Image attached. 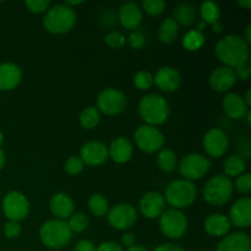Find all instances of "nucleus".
I'll return each mask as SVG.
<instances>
[{
  "label": "nucleus",
  "instance_id": "1",
  "mask_svg": "<svg viewBox=\"0 0 251 251\" xmlns=\"http://www.w3.org/2000/svg\"><path fill=\"white\" fill-rule=\"evenodd\" d=\"M216 54L228 68H238L249 60V44L240 36L228 34L217 42Z\"/></svg>",
  "mask_w": 251,
  "mask_h": 251
},
{
  "label": "nucleus",
  "instance_id": "2",
  "mask_svg": "<svg viewBox=\"0 0 251 251\" xmlns=\"http://www.w3.org/2000/svg\"><path fill=\"white\" fill-rule=\"evenodd\" d=\"M139 113L149 125L163 124L169 117L168 102L162 96L156 93H150L142 97L139 104Z\"/></svg>",
  "mask_w": 251,
  "mask_h": 251
},
{
  "label": "nucleus",
  "instance_id": "3",
  "mask_svg": "<svg viewBox=\"0 0 251 251\" xmlns=\"http://www.w3.org/2000/svg\"><path fill=\"white\" fill-rule=\"evenodd\" d=\"M76 22V14L71 6L56 4L48 10L43 19L44 27L55 34L70 31Z\"/></svg>",
  "mask_w": 251,
  "mask_h": 251
},
{
  "label": "nucleus",
  "instance_id": "4",
  "mask_svg": "<svg viewBox=\"0 0 251 251\" xmlns=\"http://www.w3.org/2000/svg\"><path fill=\"white\" fill-rule=\"evenodd\" d=\"M39 235L46 247L51 249H60L70 243L73 232L66 221L50 220L42 226Z\"/></svg>",
  "mask_w": 251,
  "mask_h": 251
},
{
  "label": "nucleus",
  "instance_id": "5",
  "mask_svg": "<svg viewBox=\"0 0 251 251\" xmlns=\"http://www.w3.org/2000/svg\"><path fill=\"white\" fill-rule=\"evenodd\" d=\"M198 196V189L193 181L186 179L174 180L167 186L166 200L176 210L190 206Z\"/></svg>",
  "mask_w": 251,
  "mask_h": 251
},
{
  "label": "nucleus",
  "instance_id": "6",
  "mask_svg": "<svg viewBox=\"0 0 251 251\" xmlns=\"http://www.w3.org/2000/svg\"><path fill=\"white\" fill-rule=\"evenodd\" d=\"M203 199L211 205H225L233 195V183L228 176H216L203 186Z\"/></svg>",
  "mask_w": 251,
  "mask_h": 251
},
{
  "label": "nucleus",
  "instance_id": "7",
  "mask_svg": "<svg viewBox=\"0 0 251 251\" xmlns=\"http://www.w3.org/2000/svg\"><path fill=\"white\" fill-rule=\"evenodd\" d=\"M159 227L164 235L171 239H178L186 233L188 220L183 212L172 208L159 216Z\"/></svg>",
  "mask_w": 251,
  "mask_h": 251
},
{
  "label": "nucleus",
  "instance_id": "8",
  "mask_svg": "<svg viewBox=\"0 0 251 251\" xmlns=\"http://www.w3.org/2000/svg\"><path fill=\"white\" fill-rule=\"evenodd\" d=\"M210 159L200 153H189L179 163V172L186 180H198L208 172Z\"/></svg>",
  "mask_w": 251,
  "mask_h": 251
},
{
  "label": "nucleus",
  "instance_id": "9",
  "mask_svg": "<svg viewBox=\"0 0 251 251\" xmlns=\"http://www.w3.org/2000/svg\"><path fill=\"white\" fill-rule=\"evenodd\" d=\"M2 211L10 221L19 222L28 215L29 202L22 193L11 191L2 200Z\"/></svg>",
  "mask_w": 251,
  "mask_h": 251
},
{
  "label": "nucleus",
  "instance_id": "10",
  "mask_svg": "<svg viewBox=\"0 0 251 251\" xmlns=\"http://www.w3.org/2000/svg\"><path fill=\"white\" fill-rule=\"evenodd\" d=\"M135 141L142 151L153 153L163 147L164 136L157 127L152 125H141L135 131Z\"/></svg>",
  "mask_w": 251,
  "mask_h": 251
},
{
  "label": "nucleus",
  "instance_id": "11",
  "mask_svg": "<svg viewBox=\"0 0 251 251\" xmlns=\"http://www.w3.org/2000/svg\"><path fill=\"white\" fill-rule=\"evenodd\" d=\"M97 105L100 112L108 115L122 113L126 107V97L117 88H105L97 98Z\"/></svg>",
  "mask_w": 251,
  "mask_h": 251
},
{
  "label": "nucleus",
  "instance_id": "12",
  "mask_svg": "<svg viewBox=\"0 0 251 251\" xmlns=\"http://www.w3.org/2000/svg\"><path fill=\"white\" fill-rule=\"evenodd\" d=\"M136 211L129 203H118L108 213V222L115 229H129L136 222Z\"/></svg>",
  "mask_w": 251,
  "mask_h": 251
},
{
  "label": "nucleus",
  "instance_id": "13",
  "mask_svg": "<svg viewBox=\"0 0 251 251\" xmlns=\"http://www.w3.org/2000/svg\"><path fill=\"white\" fill-rule=\"evenodd\" d=\"M229 146V141L226 132L221 129H211L203 137L205 151L213 158L223 156Z\"/></svg>",
  "mask_w": 251,
  "mask_h": 251
},
{
  "label": "nucleus",
  "instance_id": "14",
  "mask_svg": "<svg viewBox=\"0 0 251 251\" xmlns=\"http://www.w3.org/2000/svg\"><path fill=\"white\" fill-rule=\"evenodd\" d=\"M140 211L146 218H157L164 212L166 208V201L159 193L151 191L142 196L140 200Z\"/></svg>",
  "mask_w": 251,
  "mask_h": 251
},
{
  "label": "nucleus",
  "instance_id": "15",
  "mask_svg": "<svg viewBox=\"0 0 251 251\" xmlns=\"http://www.w3.org/2000/svg\"><path fill=\"white\" fill-rule=\"evenodd\" d=\"M83 163L88 166H100L108 158V147L100 141H90L81 149V156Z\"/></svg>",
  "mask_w": 251,
  "mask_h": 251
},
{
  "label": "nucleus",
  "instance_id": "16",
  "mask_svg": "<svg viewBox=\"0 0 251 251\" xmlns=\"http://www.w3.org/2000/svg\"><path fill=\"white\" fill-rule=\"evenodd\" d=\"M153 82L158 86L159 90L164 92H174L180 86L181 76L179 71L172 66H163L157 70Z\"/></svg>",
  "mask_w": 251,
  "mask_h": 251
},
{
  "label": "nucleus",
  "instance_id": "17",
  "mask_svg": "<svg viewBox=\"0 0 251 251\" xmlns=\"http://www.w3.org/2000/svg\"><path fill=\"white\" fill-rule=\"evenodd\" d=\"M230 223L238 228H248L251 225V200L242 198L232 206L229 211Z\"/></svg>",
  "mask_w": 251,
  "mask_h": 251
},
{
  "label": "nucleus",
  "instance_id": "18",
  "mask_svg": "<svg viewBox=\"0 0 251 251\" xmlns=\"http://www.w3.org/2000/svg\"><path fill=\"white\" fill-rule=\"evenodd\" d=\"M237 82V76L234 70L228 66L217 68L210 76V86L217 92H226Z\"/></svg>",
  "mask_w": 251,
  "mask_h": 251
},
{
  "label": "nucleus",
  "instance_id": "19",
  "mask_svg": "<svg viewBox=\"0 0 251 251\" xmlns=\"http://www.w3.org/2000/svg\"><path fill=\"white\" fill-rule=\"evenodd\" d=\"M217 251H251V240L247 233L228 234L218 243Z\"/></svg>",
  "mask_w": 251,
  "mask_h": 251
},
{
  "label": "nucleus",
  "instance_id": "20",
  "mask_svg": "<svg viewBox=\"0 0 251 251\" xmlns=\"http://www.w3.org/2000/svg\"><path fill=\"white\" fill-rule=\"evenodd\" d=\"M22 77L21 69L12 63L0 64V90L10 91L16 87Z\"/></svg>",
  "mask_w": 251,
  "mask_h": 251
},
{
  "label": "nucleus",
  "instance_id": "21",
  "mask_svg": "<svg viewBox=\"0 0 251 251\" xmlns=\"http://www.w3.org/2000/svg\"><path fill=\"white\" fill-rule=\"evenodd\" d=\"M49 207L53 212L54 216L58 217V220H68L73 216L74 213V201L69 195L64 193L55 194L53 198L50 199L49 202Z\"/></svg>",
  "mask_w": 251,
  "mask_h": 251
},
{
  "label": "nucleus",
  "instance_id": "22",
  "mask_svg": "<svg viewBox=\"0 0 251 251\" xmlns=\"http://www.w3.org/2000/svg\"><path fill=\"white\" fill-rule=\"evenodd\" d=\"M108 156L117 163H125L132 156V145L129 139L119 136L113 140L108 149Z\"/></svg>",
  "mask_w": 251,
  "mask_h": 251
},
{
  "label": "nucleus",
  "instance_id": "23",
  "mask_svg": "<svg viewBox=\"0 0 251 251\" xmlns=\"http://www.w3.org/2000/svg\"><path fill=\"white\" fill-rule=\"evenodd\" d=\"M119 20L125 28H137L142 21L141 9L135 2H125L120 6Z\"/></svg>",
  "mask_w": 251,
  "mask_h": 251
},
{
  "label": "nucleus",
  "instance_id": "24",
  "mask_svg": "<svg viewBox=\"0 0 251 251\" xmlns=\"http://www.w3.org/2000/svg\"><path fill=\"white\" fill-rule=\"evenodd\" d=\"M223 109L227 113L228 117L233 119H242L249 110L244 98L240 97L237 93H228L223 98Z\"/></svg>",
  "mask_w": 251,
  "mask_h": 251
},
{
  "label": "nucleus",
  "instance_id": "25",
  "mask_svg": "<svg viewBox=\"0 0 251 251\" xmlns=\"http://www.w3.org/2000/svg\"><path fill=\"white\" fill-rule=\"evenodd\" d=\"M206 232L213 237H222L228 234L230 229V221L227 216L221 213L210 215L205 221Z\"/></svg>",
  "mask_w": 251,
  "mask_h": 251
},
{
  "label": "nucleus",
  "instance_id": "26",
  "mask_svg": "<svg viewBox=\"0 0 251 251\" xmlns=\"http://www.w3.org/2000/svg\"><path fill=\"white\" fill-rule=\"evenodd\" d=\"M174 20L176 24H180L183 26H190L196 20V6L191 2H183L176 6L174 12Z\"/></svg>",
  "mask_w": 251,
  "mask_h": 251
},
{
  "label": "nucleus",
  "instance_id": "27",
  "mask_svg": "<svg viewBox=\"0 0 251 251\" xmlns=\"http://www.w3.org/2000/svg\"><path fill=\"white\" fill-rule=\"evenodd\" d=\"M179 32V25L173 17H167L158 28V38L163 43H171L176 38Z\"/></svg>",
  "mask_w": 251,
  "mask_h": 251
},
{
  "label": "nucleus",
  "instance_id": "28",
  "mask_svg": "<svg viewBox=\"0 0 251 251\" xmlns=\"http://www.w3.org/2000/svg\"><path fill=\"white\" fill-rule=\"evenodd\" d=\"M245 159L239 154L228 157L225 162V173L227 176H239L245 171Z\"/></svg>",
  "mask_w": 251,
  "mask_h": 251
},
{
  "label": "nucleus",
  "instance_id": "29",
  "mask_svg": "<svg viewBox=\"0 0 251 251\" xmlns=\"http://www.w3.org/2000/svg\"><path fill=\"white\" fill-rule=\"evenodd\" d=\"M100 119V112L95 107H87L81 112L80 114V124L85 129H93L98 125Z\"/></svg>",
  "mask_w": 251,
  "mask_h": 251
},
{
  "label": "nucleus",
  "instance_id": "30",
  "mask_svg": "<svg viewBox=\"0 0 251 251\" xmlns=\"http://www.w3.org/2000/svg\"><path fill=\"white\" fill-rule=\"evenodd\" d=\"M205 43V36L199 29H191L184 36L183 46L188 50H198Z\"/></svg>",
  "mask_w": 251,
  "mask_h": 251
},
{
  "label": "nucleus",
  "instance_id": "31",
  "mask_svg": "<svg viewBox=\"0 0 251 251\" xmlns=\"http://www.w3.org/2000/svg\"><path fill=\"white\" fill-rule=\"evenodd\" d=\"M201 16H202L205 24H215L220 19V7L213 1L202 2L200 7Z\"/></svg>",
  "mask_w": 251,
  "mask_h": 251
},
{
  "label": "nucleus",
  "instance_id": "32",
  "mask_svg": "<svg viewBox=\"0 0 251 251\" xmlns=\"http://www.w3.org/2000/svg\"><path fill=\"white\" fill-rule=\"evenodd\" d=\"M88 208L97 217H102L108 211V201L100 194H95L88 200Z\"/></svg>",
  "mask_w": 251,
  "mask_h": 251
},
{
  "label": "nucleus",
  "instance_id": "33",
  "mask_svg": "<svg viewBox=\"0 0 251 251\" xmlns=\"http://www.w3.org/2000/svg\"><path fill=\"white\" fill-rule=\"evenodd\" d=\"M157 162L162 171L172 172L176 167V156L172 150L163 149L157 157Z\"/></svg>",
  "mask_w": 251,
  "mask_h": 251
},
{
  "label": "nucleus",
  "instance_id": "34",
  "mask_svg": "<svg viewBox=\"0 0 251 251\" xmlns=\"http://www.w3.org/2000/svg\"><path fill=\"white\" fill-rule=\"evenodd\" d=\"M68 225L69 227H70L71 232H83V230L88 227V217L85 213H73V216L69 218Z\"/></svg>",
  "mask_w": 251,
  "mask_h": 251
},
{
  "label": "nucleus",
  "instance_id": "35",
  "mask_svg": "<svg viewBox=\"0 0 251 251\" xmlns=\"http://www.w3.org/2000/svg\"><path fill=\"white\" fill-rule=\"evenodd\" d=\"M134 85L139 90H149L153 85V76L149 71H137L134 75Z\"/></svg>",
  "mask_w": 251,
  "mask_h": 251
},
{
  "label": "nucleus",
  "instance_id": "36",
  "mask_svg": "<svg viewBox=\"0 0 251 251\" xmlns=\"http://www.w3.org/2000/svg\"><path fill=\"white\" fill-rule=\"evenodd\" d=\"M142 7H144L145 11L149 15H156L162 14L166 9V1L163 0H145L142 2Z\"/></svg>",
  "mask_w": 251,
  "mask_h": 251
},
{
  "label": "nucleus",
  "instance_id": "37",
  "mask_svg": "<svg viewBox=\"0 0 251 251\" xmlns=\"http://www.w3.org/2000/svg\"><path fill=\"white\" fill-rule=\"evenodd\" d=\"M104 41L105 43H107V46H109L110 48H120V47H123L125 44L126 38H125L124 34H122L120 32L112 31L105 36Z\"/></svg>",
  "mask_w": 251,
  "mask_h": 251
},
{
  "label": "nucleus",
  "instance_id": "38",
  "mask_svg": "<svg viewBox=\"0 0 251 251\" xmlns=\"http://www.w3.org/2000/svg\"><path fill=\"white\" fill-rule=\"evenodd\" d=\"M83 166L85 163L82 162V159L80 157L71 156L70 158H68V161L65 162V171L68 172L71 176H75V174H78L83 169Z\"/></svg>",
  "mask_w": 251,
  "mask_h": 251
},
{
  "label": "nucleus",
  "instance_id": "39",
  "mask_svg": "<svg viewBox=\"0 0 251 251\" xmlns=\"http://www.w3.org/2000/svg\"><path fill=\"white\" fill-rule=\"evenodd\" d=\"M235 186L239 193L243 194H249L251 191V176L249 173L240 174L235 181Z\"/></svg>",
  "mask_w": 251,
  "mask_h": 251
},
{
  "label": "nucleus",
  "instance_id": "40",
  "mask_svg": "<svg viewBox=\"0 0 251 251\" xmlns=\"http://www.w3.org/2000/svg\"><path fill=\"white\" fill-rule=\"evenodd\" d=\"M25 5L32 12H43L50 6V1L49 0H27Z\"/></svg>",
  "mask_w": 251,
  "mask_h": 251
},
{
  "label": "nucleus",
  "instance_id": "41",
  "mask_svg": "<svg viewBox=\"0 0 251 251\" xmlns=\"http://www.w3.org/2000/svg\"><path fill=\"white\" fill-rule=\"evenodd\" d=\"M4 233H5V235H6V238L14 239V238H17L20 234H21V226H20L19 222H15V221H9V222L5 225Z\"/></svg>",
  "mask_w": 251,
  "mask_h": 251
},
{
  "label": "nucleus",
  "instance_id": "42",
  "mask_svg": "<svg viewBox=\"0 0 251 251\" xmlns=\"http://www.w3.org/2000/svg\"><path fill=\"white\" fill-rule=\"evenodd\" d=\"M146 43V38L140 32H132L129 37V44L135 49H140L144 44Z\"/></svg>",
  "mask_w": 251,
  "mask_h": 251
},
{
  "label": "nucleus",
  "instance_id": "43",
  "mask_svg": "<svg viewBox=\"0 0 251 251\" xmlns=\"http://www.w3.org/2000/svg\"><path fill=\"white\" fill-rule=\"evenodd\" d=\"M250 68L251 66H250L249 60H248L245 64H243V65L235 68L234 74H235V76H237V78L239 77V78H242V80H248V78L250 77V74H251Z\"/></svg>",
  "mask_w": 251,
  "mask_h": 251
},
{
  "label": "nucleus",
  "instance_id": "44",
  "mask_svg": "<svg viewBox=\"0 0 251 251\" xmlns=\"http://www.w3.org/2000/svg\"><path fill=\"white\" fill-rule=\"evenodd\" d=\"M96 251H123V248L118 243L104 242L96 248Z\"/></svg>",
  "mask_w": 251,
  "mask_h": 251
},
{
  "label": "nucleus",
  "instance_id": "45",
  "mask_svg": "<svg viewBox=\"0 0 251 251\" xmlns=\"http://www.w3.org/2000/svg\"><path fill=\"white\" fill-rule=\"evenodd\" d=\"M75 251H96V247L90 240H80L76 243Z\"/></svg>",
  "mask_w": 251,
  "mask_h": 251
},
{
  "label": "nucleus",
  "instance_id": "46",
  "mask_svg": "<svg viewBox=\"0 0 251 251\" xmlns=\"http://www.w3.org/2000/svg\"><path fill=\"white\" fill-rule=\"evenodd\" d=\"M153 251H185L180 245L173 244V243H166V244H161L156 248Z\"/></svg>",
  "mask_w": 251,
  "mask_h": 251
},
{
  "label": "nucleus",
  "instance_id": "47",
  "mask_svg": "<svg viewBox=\"0 0 251 251\" xmlns=\"http://www.w3.org/2000/svg\"><path fill=\"white\" fill-rule=\"evenodd\" d=\"M122 240L123 243H124V245H126V247L129 248L134 247L135 242H136V239H135V237L131 234V233H125V234L123 235Z\"/></svg>",
  "mask_w": 251,
  "mask_h": 251
},
{
  "label": "nucleus",
  "instance_id": "48",
  "mask_svg": "<svg viewBox=\"0 0 251 251\" xmlns=\"http://www.w3.org/2000/svg\"><path fill=\"white\" fill-rule=\"evenodd\" d=\"M250 32H251V25H249V26L247 27V31H245V39H244V41L247 42L248 44H249L250 42H251V34H250Z\"/></svg>",
  "mask_w": 251,
  "mask_h": 251
},
{
  "label": "nucleus",
  "instance_id": "49",
  "mask_svg": "<svg viewBox=\"0 0 251 251\" xmlns=\"http://www.w3.org/2000/svg\"><path fill=\"white\" fill-rule=\"evenodd\" d=\"M127 251H149V250L144 247H140V245H134V247L129 248Z\"/></svg>",
  "mask_w": 251,
  "mask_h": 251
},
{
  "label": "nucleus",
  "instance_id": "50",
  "mask_svg": "<svg viewBox=\"0 0 251 251\" xmlns=\"http://www.w3.org/2000/svg\"><path fill=\"white\" fill-rule=\"evenodd\" d=\"M4 163H5V154H4V151L0 149V169L2 168Z\"/></svg>",
  "mask_w": 251,
  "mask_h": 251
},
{
  "label": "nucleus",
  "instance_id": "51",
  "mask_svg": "<svg viewBox=\"0 0 251 251\" xmlns=\"http://www.w3.org/2000/svg\"><path fill=\"white\" fill-rule=\"evenodd\" d=\"M238 4H239L240 6L250 7L251 6V0H242V1H238Z\"/></svg>",
  "mask_w": 251,
  "mask_h": 251
},
{
  "label": "nucleus",
  "instance_id": "52",
  "mask_svg": "<svg viewBox=\"0 0 251 251\" xmlns=\"http://www.w3.org/2000/svg\"><path fill=\"white\" fill-rule=\"evenodd\" d=\"M250 95H251V91L250 90H248L247 91V95H245V103H247V105H250L251 104V97H250Z\"/></svg>",
  "mask_w": 251,
  "mask_h": 251
},
{
  "label": "nucleus",
  "instance_id": "53",
  "mask_svg": "<svg viewBox=\"0 0 251 251\" xmlns=\"http://www.w3.org/2000/svg\"><path fill=\"white\" fill-rule=\"evenodd\" d=\"M212 26H213V29H215L216 32H221L223 29V26H222V25L218 24V22H215V24H212Z\"/></svg>",
  "mask_w": 251,
  "mask_h": 251
},
{
  "label": "nucleus",
  "instance_id": "54",
  "mask_svg": "<svg viewBox=\"0 0 251 251\" xmlns=\"http://www.w3.org/2000/svg\"><path fill=\"white\" fill-rule=\"evenodd\" d=\"M82 4V1L81 0H77V1H66L65 5H68V6H70V5H80Z\"/></svg>",
  "mask_w": 251,
  "mask_h": 251
},
{
  "label": "nucleus",
  "instance_id": "55",
  "mask_svg": "<svg viewBox=\"0 0 251 251\" xmlns=\"http://www.w3.org/2000/svg\"><path fill=\"white\" fill-rule=\"evenodd\" d=\"M245 115H247V122H248V124H250V123H251V112H250V110H248L247 114H245Z\"/></svg>",
  "mask_w": 251,
  "mask_h": 251
},
{
  "label": "nucleus",
  "instance_id": "56",
  "mask_svg": "<svg viewBox=\"0 0 251 251\" xmlns=\"http://www.w3.org/2000/svg\"><path fill=\"white\" fill-rule=\"evenodd\" d=\"M2 141H4V135H2V132L0 131V145L2 144Z\"/></svg>",
  "mask_w": 251,
  "mask_h": 251
}]
</instances>
